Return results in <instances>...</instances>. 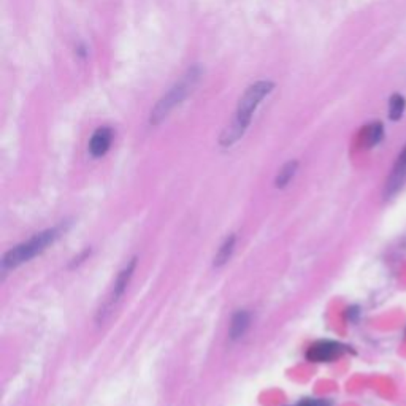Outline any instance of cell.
I'll return each instance as SVG.
<instances>
[{
  "label": "cell",
  "instance_id": "4fadbf2b",
  "mask_svg": "<svg viewBox=\"0 0 406 406\" xmlns=\"http://www.w3.org/2000/svg\"><path fill=\"white\" fill-rule=\"evenodd\" d=\"M296 406H329L326 400H316V398H307Z\"/></svg>",
  "mask_w": 406,
  "mask_h": 406
},
{
  "label": "cell",
  "instance_id": "7a4b0ae2",
  "mask_svg": "<svg viewBox=\"0 0 406 406\" xmlns=\"http://www.w3.org/2000/svg\"><path fill=\"white\" fill-rule=\"evenodd\" d=\"M200 76H202V69L199 65H194V67L187 70V72L182 75V78L178 81V83H175L174 88H171L159 102H157L154 110L151 111V118H150L151 124L152 126L160 124L162 121H164L167 116H169L171 111H174L176 106L192 93V91H194L197 83H199Z\"/></svg>",
  "mask_w": 406,
  "mask_h": 406
},
{
  "label": "cell",
  "instance_id": "52a82bcc",
  "mask_svg": "<svg viewBox=\"0 0 406 406\" xmlns=\"http://www.w3.org/2000/svg\"><path fill=\"white\" fill-rule=\"evenodd\" d=\"M111 140H113V134L108 127H100L93 134L89 140V152L94 157H102L106 154V151L110 150Z\"/></svg>",
  "mask_w": 406,
  "mask_h": 406
},
{
  "label": "cell",
  "instance_id": "277c9868",
  "mask_svg": "<svg viewBox=\"0 0 406 406\" xmlns=\"http://www.w3.org/2000/svg\"><path fill=\"white\" fill-rule=\"evenodd\" d=\"M406 182V146L403 151L400 152L397 160L392 167V171L387 178V182H385V191L384 195L385 199H390V197L397 194V192L402 189Z\"/></svg>",
  "mask_w": 406,
  "mask_h": 406
},
{
  "label": "cell",
  "instance_id": "30bf717a",
  "mask_svg": "<svg viewBox=\"0 0 406 406\" xmlns=\"http://www.w3.org/2000/svg\"><path fill=\"white\" fill-rule=\"evenodd\" d=\"M406 108V100L402 94H394L389 100V118L392 121H398L402 118Z\"/></svg>",
  "mask_w": 406,
  "mask_h": 406
},
{
  "label": "cell",
  "instance_id": "6da1fadb",
  "mask_svg": "<svg viewBox=\"0 0 406 406\" xmlns=\"http://www.w3.org/2000/svg\"><path fill=\"white\" fill-rule=\"evenodd\" d=\"M273 89H275V84H273L272 81L262 80L256 81V83L251 84L250 88L245 91V94L241 95L240 102H238L235 116H233L230 126L222 132L219 140L222 146H232L245 135L248 127L251 126L254 111L257 110L261 102L265 99Z\"/></svg>",
  "mask_w": 406,
  "mask_h": 406
},
{
  "label": "cell",
  "instance_id": "ba28073f",
  "mask_svg": "<svg viewBox=\"0 0 406 406\" xmlns=\"http://www.w3.org/2000/svg\"><path fill=\"white\" fill-rule=\"evenodd\" d=\"M384 136V127L381 123H372L367 126L362 132V143L365 148H373L377 146Z\"/></svg>",
  "mask_w": 406,
  "mask_h": 406
},
{
  "label": "cell",
  "instance_id": "8fae6325",
  "mask_svg": "<svg viewBox=\"0 0 406 406\" xmlns=\"http://www.w3.org/2000/svg\"><path fill=\"white\" fill-rule=\"evenodd\" d=\"M297 167H298V164L296 160L287 162V164L284 165L281 170H279V174L276 176V187H286L289 182H291L294 175H296Z\"/></svg>",
  "mask_w": 406,
  "mask_h": 406
},
{
  "label": "cell",
  "instance_id": "7c38bea8",
  "mask_svg": "<svg viewBox=\"0 0 406 406\" xmlns=\"http://www.w3.org/2000/svg\"><path fill=\"white\" fill-rule=\"evenodd\" d=\"M233 246H235V237H230L227 238L224 241V245L219 248V251H217L216 257H215V265H222V263H226L228 259H230L232 252H233Z\"/></svg>",
  "mask_w": 406,
  "mask_h": 406
},
{
  "label": "cell",
  "instance_id": "8992f818",
  "mask_svg": "<svg viewBox=\"0 0 406 406\" xmlns=\"http://www.w3.org/2000/svg\"><path fill=\"white\" fill-rule=\"evenodd\" d=\"M134 268H135V259L129 263V265H126L124 270L119 273L118 278H116L113 291H111L108 300H106L105 307H104V314L110 313L111 309H113L116 307V303H118L121 300V297L124 296V292H126V289H127V284H129L132 275H134Z\"/></svg>",
  "mask_w": 406,
  "mask_h": 406
},
{
  "label": "cell",
  "instance_id": "9c48e42d",
  "mask_svg": "<svg viewBox=\"0 0 406 406\" xmlns=\"http://www.w3.org/2000/svg\"><path fill=\"white\" fill-rule=\"evenodd\" d=\"M248 327H250V314L245 311H238L232 319L230 324V337L232 339H237L243 337L246 333Z\"/></svg>",
  "mask_w": 406,
  "mask_h": 406
},
{
  "label": "cell",
  "instance_id": "5b68a950",
  "mask_svg": "<svg viewBox=\"0 0 406 406\" xmlns=\"http://www.w3.org/2000/svg\"><path fill=\"white\" fill-rule=\"evenodd\" d=\"M344 353V346L337 342H319L308 349L307 357L311 362H332Z\"/></svg>",
  "mask_w": 406,
  "mask_h": 406
},
{
  "label": "cell",
  "instance_id": "3957f363",
  "mask_svg": "<svg viewBox=\"0 0 406 406\" xmlns=\"http://www.w3.org/2000/svg\"><path fill=\"white\" fill-rule=\"evenodd\" d=\"M58 237H59L58 228H49V230L37 233V235L29 238L27 241L14 246L13 250H10L7 254H5L2 261V268L3 270H12V268L23 265L24 262H29L30 259L38 256V254L47 250L49 245H53V243L58 240Z\"/></svg>",
  "mask_w": 406,
  "mask_h": 406
}]
</instances>
